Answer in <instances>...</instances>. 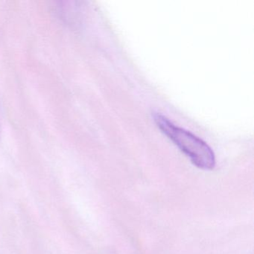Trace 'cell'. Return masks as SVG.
<instances>
[{
    "mask_svg": "<svg viewBox=\"0 0 254 254\" xmlns=\"http://www.w3.org/2000/svg\"><path fill=\"white\" fill-rule=\"evenodd\" d=\"M154 120L157 127L191 160L203 170H212L215 166V157L207 143L188 130L175 126L165 116L156 113Z\"/></svg>",
    "mask_w": 254,
    "mask_h": 254,
    "instance_id": "1",
    "label": "cell"
}]
</instances>
